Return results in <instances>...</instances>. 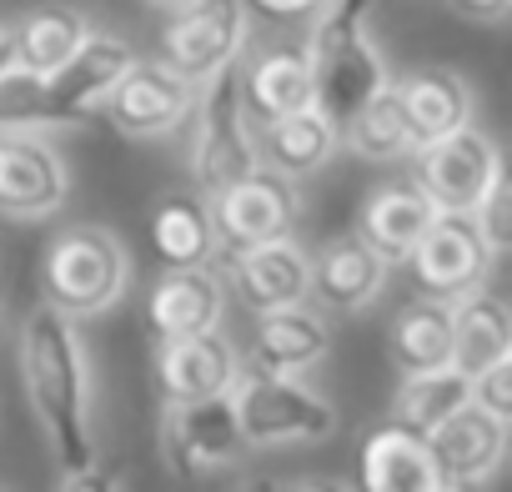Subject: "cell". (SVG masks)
Here are the masks:
<instances>
[{
	"instance_id": "obj_27",
	"label": "cell",
	"mask_w": 512,
	"mask_h": 492,
	"mask_svg": "<svg viewBox=\"0 0 512 492\" xmlns=\"http://www.w3.org/2000/svg\"><path fill=\"white\" fill-rule=\"evenodd\" d=\"M387 352H392V367H397L402 377L447 367V362H452V302L417 297L412 307H402V312L392 317Z\"/></svg>"
},
{
	"instance_id": "obj_17",
	"label": "cell",
	"mask_w": 512,
	"mask_h": 492,
	"mask_svg": "<svg viewBox=\"0 0 512 492\" xmlns=\"http://www.w3.org/2000/svg\"><path fill=\"white\" fill-rule=\"evenodd\" d=\"M236 372H241V352L221 337V327L156 342V382H161L166 402L216 397L236 382Z\"/></svg>"
},
{
	"instance_id": "obj_31",
	"label": "cell",
	"mask_w": 512,
	"mask_h": 492,
	"mask_svg": "<svg viewBox=\"0 0 512 492\" xmlns=\"http://www.w3.org/2000/svg\"><path fill=\"white\" fill-rule=\"evenodd\" d=\"M0 131H61L51 106H46V86L41 76L11 66L6 76H0Z\"/></svg>"
},
{
	"instance_id": "obj_19",
	"label": "cell",
	"mask_w": 512,
	"mask_h": 492,
	"mask_svg": "<svg viewBox=\"0 0 512 492\" xmlns=\"http://www.w3.org/2000/svg\"><path fill=\"white\" fill-rule=\"evenodd\" d=\"M226 277H231V297L246 312L307 302V252L292 236L246 246V252H226Z\"/></svg>"
},
{
	"instance_id": "obj_26",
	"label": "cell",
	"mask_w": 512,
	"mask_h": 492,
	"mask_svg": "<svg viewBox=\"0 0 512 492\" xmlns=\"http://www.w3.org/2000/svg\"><path fill=\"white\" fill-rule=\"evenodd\" d=\"M362 487L367 492H437V462L422 432L377 427L362 447Z\"/></svg>"
},
{
	"instance_id": "obj_7",
	"label": "cell",
	"mask_w": 512,
	"mask_h": 492,
	"mask_svg": "<svg viewBox=\"0 0 512 492\" xmlns=\"http://www.w3.org/2000/svg\"><path fill=\"white\" fill-rule=\"evenodd\" d=\"M412 186L432 201V211H472L482 201V191L502 176V151L487 131H477L472 121L417 146L412 156Z\"/></svg>"
},
{
	"instance_id": "obj_13",
	"label": "cell",
	"mask_w": 512,
	"mask_h": 492,
	"mask_svg": "<svg viewBox=\"0 0 512 492\" xmlns=\"http://www.w3.org/2000/svg\"><path fill=\"white\" fill-rule=\"evenodd\" d=\"M136 61V46L126 36H111V31H91L66 66H56L51 76H41L46 86V106L56 116V126H81L86 116L101 111L106 91L121 81V71Z\"/></svg>"
},
{
	"instance_id": "obj_12",
	"label": "cell",
	"mask_w": 512,
	"mask_h": 492,
	"mask_svg": "<svg viewBox=\"0 0 512 492\" xmlns=\"http://www.w3.org/2000/svg\"><path fill=\"white\" fill-rule=\"evenodd\" d=\"M71 196V166L46 131H0V216L46 221Z\"/></svg>"
},
{
	"instance_id": "obj_5",
	"label": "cell",
	"mask_w": 512,
	"mask_h": 492,
	"mask_svg": "<svg viewBox=\"0 0 512 492\" xmlns=\"http://www.w3.org/2000/svg\"><path fill=\"white\" fill-rule=\"evenodd\" d=\"M236 61L221 66L216 76L196 81V101H191V116H186L191 121L186 166H191V186L201 196H216L221 186L256 171V141H251V121H246V106H241Z\"/></svg>"
},
{
	"instance_id": "obj_18",
	"label": "cell",
	"mask_w": 512,
	"mask_h": 492,
	"mask_svg": "<svg viewBox=\"0 0 512 492\" xmlns=\"http://www.w3.org/2000/svg\"><path fill=\"white\" fill-rule=\"evenodd\" d=\"M236 86L251 126H267L312 106V56L307 46H267L251 61H236Z\"/></svg>"
},
{
	"instance_id": "obj_15",
	"label": "cell",
	"mask_w": 512,
	"mask_h": 492,
	"mask_svg": "<svg viewBox=\"0 0 512 492\" xmlns=\"http://www.w3.org/2000/svg\"><path fill=\"white\" fill-rule=\"evenodd\" d=\"M387 262L352 231L332 236L317 246V257H307V302L327 312H367L387 292Z\"/></svg>"
},
{
	"instance_id": "obj_35",
	"label": "cell",
	"mask_w": 512,
	"mask_h": 492,
	"mask_svg": "<svg viewBox=\"0 0 512 492\" xmlns=\"http://www.w3.org/2000/svg\"><path fill=\"white\" fill-rule=\"evenodd\" d=\"M56 487H61V492H111V487H121V477H111V472H101V467L91 462V467H81V472H61Z\"/></svg>"
},
{
	"instance_id": "obj_6",
	"label": "cell",
	"mask_w": 512,
	"mask_h": 492,
	"mask_svg": "<svg viewBox=\"0 0 512 492\" xmlns=\"http://www.w3.org/2000/svg\"><path fill=\"white\" fill-rule=\"evenodd\" d=\"M206 201H211V226H216V257L246 252V246H262V241H282L302 221V196L292 176L272 166L246 171L241 181L221 186Z\"/></svg>"
},
{
	"instance_id": "obj_16",
	"label": "cell",
	"mask_w": 512,
	"mask_h": 492,
	"mask_svg": "<svg viewBox=\"0 0 512 492\" xmlns=\"http://www.w3.org/2000/svg\"><path fill=\"white\" fill-rule=\"evenodd\" d=\"M332 352V327L312 302H292V307H267L256 312V332L246 347V367H262L277 377H307L312 367H322Z\"/></svg>"
},
{
	"instance_id": "obj_8",
	"label": "cell",
	"mask_w": 512,
	"mask_h": 492,
	"mask_svg": "<svg viewBox=\"0 0 512 492\" xmlns=\"http://www.w3.org/2000/svg\"><path fill=\"white\" fill-rule=\"evenodd\" d=\"M246 36H251L246 0H181V6H171V21L161 26V61L196 86L221 66H231L246 51Z\"/></svg>"
},
{
	"instance_id": "obj_11",
	"label": "cell",
	"mask_w": 512,
	"mask_h": 492,
	"mask_svg": "<svg viewBox=\"0 0 512 492\" xmlns=\"http://www.w3.org/2000/svg\"><path fill=\"white\" fill-rule=\"evenodd\" d=\"M161 457L176 477H211L226 467H241L246 442L231 412V397H196V402H166L161 412Z\"/></svg>"
},
{
	"instance_id": "obj_28",
	"label": "cell",
	"mask_w": 512,
	"mask_h": 492,
	"mask_svg": "<svg viewBox=\"0 0 512 492\" xmlns=\"http://www.w3.org/2000/svg\"><path fill=\"white\" fill-rule=\"evenodd\" d=\"M91 16L76 11V6H36L26 11L11 36H16V66L31 71V76H51L56 66L71 61V51L91 36Z\"/></svg>"
},
{
	"instance_id": "obj_34",
	"label": "cell",
	"mask_w": 512,
	"mask_h": 492,
	"mask_svg": "<svg viewBox=\"0 0 512 492\" xmlns=\"http://www.w3.org/2000/svg\"><path fill=\"white\" fill-rule=\"evenodd\" d=\"M447 11L472 26H502L512 16V0H447Z\"/></svg>"
},
{
	"instance_id": "obj_24",
	"label": "cell",
	"mask_w": 512,
	"mask_h": 492,
	"mask_svg": "<svg viewBox=\"0 0 512 492\" xmlns=\"http://www.w3.org/2000/svg\"><path fill=\"white\" fill-rule=\"evenodd\" d=\"M151 252L161 267H201L216 257V226L211 201L191 191H171L151 206Z\"/></svg>"
},
{
	"instance_id": "obj_25",
	"label": "cell",
	"mask_w": 512,
	"mask_h": 492,
	"mask_svg": "<svg viewBox=\"0 0 512 492\" xmlns=\"http://www.w3.org/2000/svg\"><path fill=\"white\" fill-rule=\"evenodd\" d=\"M507 357H512V317L502 297H492L487 287H472L467 297L452 302V367L462 377H477Z\"/></svg>"
},
{
	"instance_id": "obj_14",
	"label": "cell",
	"mask_w": 512,
	"mask_h": 492,
	"mask_svg": "<svg viewBox=\"0 0 512 492\" xmlns=\"http://www.w3.org/2000/svg\"><path fill=\"white\" fill-rule=\"evenodd\" d=\"M427 447L437 462V492H467V487H482L502 467L507 422L467 402L462 412H452L442 427L427 432Z\"/></svg>"
},
{
	"instance_id": "obj_30",
	"label": "cell",
	"mask_w": 512,
	"mask_h": 492,
	"mask_svg": "<svg viewBox=\"0 0 512 492\" xmlns=\"http://www.w3.org/2000/svg\"><path fill=\"white\" fill-rule=\"evenodd\" d=\"M342 146L352 151V156H362V161H382V166H392V161H407L412 156V136H407V121H402V106H397V91H392V81L342 126Z\"/></svg>"
},
{
	"instance_id": "obj_21",
	"label": "cell",
	"mask_w": 512,
	"mask_h": 492,
	"mask_svg": "<svg viewBox=\"0 0 512 492\" xmlns=\"http://www.w3.org/2000/svg\"><path fill=\"white\" fill-rule=\"evenodd\" d=\"M251 141H256V166H272L292 181L322 171L342 151V131L317 106H302V111L277 116L267 126H251Z\"/></svg>"
},
{
	"instance_id": "obj_9",
	"label": "cell",
	"mask_w": 512,
	"mask_h": 492,
	"mask_svg": "<svg viewBox=\"0 0 512 492\" xmlns=\"http://www.w3.org/2000/svg\"><path fill=\"white\" fill-rule=\"evenodd\" d=\"M402 267H412V282H417L422 297L457 302L472 287H487L492 252H487V241L477 236L472 211H432L427 231L417 236V246L407 252Z\"/></svg>"
},
{
	"instance_id": "obj_33",
	"label": "cell",
	"mask_w": 512,
	"mask_h": 492,
	"mask_svg": "<svg viewBox=\"0 0 512 492\" xmlns=\"http://www.w3.org/2000/svg\"><path fill=\"white\" fill-rule=\"evenodd\" d=\"M472 407H482V412L512 422V357H507V362H492L487 372L472 377Z\"/></svg>"
},
{
	"instance_id": "obj_22",
	"label": "cell",
	"mask_w": 512,
	"mask_h": 492,
	"mask_svg": "<svg viewBox=\"0 0 512 492\" xmlns=\"http://www.w3.org/2000/svg\"><path fill=\"white\" fill-rule=\"evenodd\" d=\"M392 91H397L412 151L472 121V86L457 71H447V66H427V71H412L402 81L392 76Z\"/></svg>"
},
{
	"instance_id": "obj_10",
	"label": "cell",
	"mask_w": 512,
	"mask_h": 492,
	"mask_svg": "<svg viewBox=\"0 0 512 492\" xmlns=\"http://www.w3.org/2000/svg\"><path fill=\"white\" fill-rule=\"evenodd\" d=\"M191 101H196V86L176 66H166L161 56L156 61L151 56H136L121 71V81L106 91L101 116L121 136H131V141H161V136H171V131L186 126Z\"/></svg>"
},
{
	"instance_id": "obj_3",
	"label": "cell",
	"mask_w": 512,
	"mask_h": 492,
	"mask_svg": "<svg viewBox=\"0 0 512 492\" xmlns=\"http://www.w3.org/2000/svg\"><path fill=\"white\" fill-rule=\"evenodd\" d=\"M131 287V252L106 226H71L51 236L41 257V297L66 317L86 322L111 312Z\"/></svg>"
},
{
	"instance_id": "obj_23",
	"label": "cell",
	"mask_w": 512,
	"mask_h": 492,
	"mask_svg": "<svg viewBox=\"0 0 512 492\" xmlns=\"http://www.w3.org/2000/svg\"><path fill=\"white\" fill-rule=\"evenodd\" d=\"M427 221H432V201L412 181H387V186L367 191V201L357 211V236L387 267H402L407 252L417 246V236L427 231Z\"/></svg>"
},
{
	"instance_id": "obj_29",
	"label": "cell",
	"mask_w": 512,
	"mask_h": 492,
	"mask_svg": "<svg viewBox=\"0 0 512 492\" xmlns=\"http://www.w3.org/2000/svg\"><path fill=\"white\" fill-rule=\"evenodd\" d=\"M472 402V377H462L452 362L447 367H432V372H412L392 402V422L407 427V432H432L442 427L452 412H462Z\"/></svg>"
},
{
	"instance_id": "obj_36",
	"label": "cell",
	"mask_w": 512,
	"mask_h": 492,
	"mask_svg": "<svg viewBox=\"0 0 512 492\" xmlns=\"http://www.w3.org/2000/svg\"><path fill=\"white\" fill-rule=\"evenodd\" d=\"M251 6L262 16H272V21H307L322 0H251Z\"/></svg>"
},
{
	"instance_id": "obj_1",
	"label": "cell",
	"mask_w": 512,
	"mask_h": 492,
	"mask_svg": "<svg viewBox=\"0 0 512 492\" xmlns=\"http://www.w3.org/2000/svg\"><path fill=\"white\" fill-rule=\"evenodd\" d=\"M21 382L26 402L46 432V447L61 472H81L96 462V422H91V362L76 317L41 302L21 322Z\"/></svg>"
},
{
	"instance_id": "obj_4",
	"label": "cell",
	"mask_w": 512,
	"mask_h": 492,
	"mask_svg": "<svg viewBox=\"0 0 512 492\" xmlns=\"http://www.w3.org/2000/svg\"><path fill=\"white\" fill-rule=\"evenodd\" d=\"M236 427L246 452H272V447H302V442H327L337 432V407L312 392L302 377H277L262 367L236 372V382L226 387Z\"/></svg>"
},
{
	"instance_id": "obj_38",
	"label": "cell",
	"mask_w": 512,
	"mask_h": 492,
	"mask_svg": "<svg viewBox=\"0 0 512 492\" xmlns=\"http://www.w3.org/2000/svg\"><path fill=\"white\" fill-rule=\"evenodd\" d=\"M141 6H151V11H171V6H181V0H141Z\"/></svg>"
},
{
	"instance_id": "obj_20",
	"label": "cell",
	"mask_w": 512,
	"mask_h": 492,
	"mask_svg": "<svg viewBox=\"0 0 512 492\" xmlns=\"http://www.w3.org/2000/svg\"><path fill=\"white\" fill-rule=\"evenodd\" d=\"M226 317V282L201 262V267H166L151 287L146 302V322L151 337H191V332H211Z\"/></svg>"
},
{
	"instance_id": "obj_32",
	"label": "cell",
	"mask_w": 512,
	"mask_h": 492,
	"mask_svg": "<svg viewBox=\"0 0 512 492\" xmlns=\"http://www.w3.org/2000/svg\"><path fill=\"white\" fill-rule=\"evenodd\" d=\"M472 221H477V236L487 241L492 262H502L507 246H512V186H507V171L482 191V201L472 206Z\"/></svg>"
},
{
	"instance_id": "obj_37",
	"label": "cell",
	"mask_w": 512,
	"mask_h": 492,
	"mask_svg": "<svg viewBox=\"0 0 512 492\" xmlns=\"http://www.w3.org/2000/svg\"><path fill=\"white\" fill-rule=\"evenodd\" d=\"M16 66V36H11V21H0V76Z\"/></svg>"
},
{
	"instance_id": "obj_2",
	"label": "cell",
	"mask_w": 512,
	"mask_h": 492,
	"mask_svg": "<svg viewBox=\"0 0 512 492\" xmlns=\"http://www.w3.org/2000/svg\"><path fill=\"white\" fill-rule=\"evenodd\" d=\"M372 0H322L307 16V56H312V106L342 131L387 81L392 66L377 51L372 31Z\"/></svg>"
}]
</instances>
